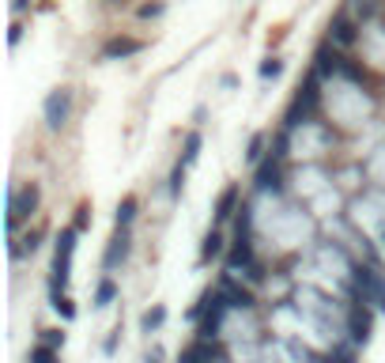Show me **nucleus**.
<instances>
[{
    "instance_id": "8",
    "label": "nucleus",
    "mask_w": 385,
    "mask_h": 363,
    "mask_svg": "<svg viewBox=\"0 0 385 363\" xmlns=\"http://www.w3.org/2000/svg\"><path fill=\"white\" fill-rule=\"evenodd\" d=\"M257 190H265V193L279 190V155H272V159L261 163V171H257Z\"/></svg>"
},
{
    "instance_id": "20",
    "label": "nucleus",
    "mask_w": 385,
    "mask_h": 363,
    "mask_svg": "<svg viewBox=\"0 0 385 363\" xmlns=\"http://www.w3.org/2000/svg\"><path fill=\"white\" fill-rule=\"evenodd\" d=\"M196 155H201V133H189L185 136V163H196Z\"/></svg>"
},
{
    "instance_id": "12",
    "label": "nucleus",
    "mask_w": 385,
    "mask_h": 363,
    "mask_svg": "<svg viewBox=\"0 0 385 363\" xmlns=\"http://www.w3.org/2000/svg\"><path fill=\"white\" fill-rule=\"evenodd\" d=\"M344 69V61H340V53L336 50H328V45H321V50H317V72H340Z\"/></svg>"
},
{
    "instance_id": "11",
    "label": "nucleus",
    "mask_w": 385,
    "mask_h": 363,
    "mask_svg": "<svg viewBox=\"0 0 385 363\" xmlns=\"http://www.w3.org/2000/svg\"><path fill=\"white\" fill-rule=\"evenodd\" d=\"M219 292L227 295V303H231V306H253V295L246 292V287H238V284H234L231 276L219 284Z\"/></svg>"
},
{
    "instance_id": "27",
    "label": "nucleus",
    "mask_w": 385,
    "mask_h": 363,
    "mask_svg": "<svg viewBox=\"0 0 385 363\" xmlns=\"http://www.w3.org/2000/svg\"><path fill=\"white\" fill-rule=\"evenodd\" d=\"M20 38H23V27H20V23H15V27H12V34H8V42H12V45H15V42H20Z\"/></svg>"
},
{
    "instance_id": "9",
    "label": "nucleus",
    "mask_w": 385,
    "mask_h": 363,
    "mask_svg": "<svg viewBox=\"0 0 385 363\" xmlns=\"http://www.w3.org/2000/svg\"><path fill=\"white\" fill-rule=\"evenodd\" d=\"M212 360H215V344L201 337V341H193L189 348L182 352V360H177V363H212Z\"/></svg>"
},
{
    "instance_id": "5",
    "label": "nucleus",
    "mask_w": 385,
    "mask_h": 363,
    "mask_svg": "<svg viewBox=\"0 0 385 363\" xmlns=\"http://www.w3.org/2000/svg\"><path fill=\"white\" fill-rule=\"evenodd\" d=\"M314 106H317V76H310V80H306V87H298L295 102H291V110H287V125H298V121H303Z\"/></svg>"
},
{
    "instance_id": "2",
    "label": "nucleus",
    "mask_w": 385,
    "mask_h": 363,
    "mask_svg": "<svg viewBox=\"0 0 385 363\" xmlns=\"http://www.w3.org/2000/svg\"><path fill=\"white\" fill-rule=\"evenodd\" d=\"M38 208V190L34 185H23V190H12V197H8V227H20V223L31 216V212Z\"/></svg>"
},
{
    "instance_id": "26",
    "label": "nucleus",
    "mask_w": 385,
    "mask_h": 363,
    "mask_svg": "<svg viewBox=\"0 0 385 363\" xmlns=\"http://www.w3.org/2000/svg\"><path fill=\"white\" fill-rule=\"evenodd\" d=\"M163 12V4H144L140 8V20H152V15H159Z\"/></svg>"
},
{
    "instance_id": "23",
    "label": "nucleus",
    "mask_w": 385,
    "mask_h": 363,
    "mask_svg": "<svg viewBox=\"0 0 385 363\" xmlns=\"http://www.w3.org/2000/svg\"><path fill=\"white\" fill-rule=\"evenodd\" d=\"M261 148H265V136L257 133V136L249 141V152H246V155H249V163H257V159H261Z\"/></svg>"
},
{
    "instance_id": "16",
    "label": "nucleus",
    "mask_w": 385,
    "mask_h": 363,
    "mask_svg": "<svg viewBox=\"0 0 385 363\" xmlns=\"http://www.w3.org/2000/svg\"><path fill=\"white\" fill-rule=\"evenodd\" d=\"M163 322H166V306H152V311H144V318H140V325H144V333H155Z\"/></svg>"
},
{
    "instance_id": "21",
    "label": "nucleus",
    "mask_w": 385,
    "mask_h": 363,
    "mask_svg": "<svg viewBox=\"0 0 385 363\" xmlns=\"http://www.w3.org/2000/svg\"><path fill=\"white\" fill-rule=\"evenodd\" d=\"M42 344H50V348H61V344H64V333H61V329H42Z\"/></svg>"
},
{
    "instance_id": "13",
    "label": "nucleus",
    "mask_w": 385,
    "mask_h": 363,
    "mask_svg": "<svg viewBox=\"0 0 385 363\" xmlns=\"http://www.w3.org/2000/svg\"><path fill=\"white\" fill-rule=\"evenodd\" d=\"M328 42H336V45H351V42H355V27L347 23V20H336L333 27H328Z\"/></svg>"
},
{
    "instance_id": "18",
    "label": "nucleus",
    "mask_w": 385,
    "mask_h": 363,
    "mask_svg": "<svg viewBox=\"0 0 385 363\" xmlns=\"http://www.w3.org/2000/svg\"><path fill=\"white\" fill-rule=\"evenodd\" d=\"M31 363H61V356L50 344H38V348H31Z\"/></svg>"
},
{
    "instance_id": "19",
    "label": "nucleus",
    "mask_w": 385,
    "mask_h": 363,
    "mask_svg": "<svg viewBox=\"0 0 385 363\" xmlns=\"http://www.w3.org/2000/svg\"><path fill=\"white\" fill-rule=\"evenodd\" d=\"M53 311H57L64 322L76 318V306H72V299H64V295H57V292H53Z\"/></svg>"
},
{
    "instance_id": "6",
    "label": "nucleus",
    "mask_w": 385,
    "mask_h": 363,
    "mask_svg": "<svg viewBox=\"0 0 385 363\" xmlns=\"http://www.w3.org/2000/svg\"><path fill=\"white\" fill-rule=\"evenodd\" d=\"M129 246H133V239H129V231L125 227H117V235L110 239V246H106V254H102V265L106 269H117L121 262L129 257Z\"/></svg>"
},
{
    "instance_id": "14",
    "label": "nucleus",
    "mask_w": 385,
    "mask_h": 363,
    "mask_svg": "<svg viewBox=\"0 0 385 363\" xmlns=\"http://www.w3.org/2000/svg\"><path fill=\"white\" fill-rule=\"evenodd\" d=\"M223 254V235L219 231H208L204 235V246H201V262H212V257Z\"/></svg>"
},
{
    "instance_id": "15",
    "label": "nucleus",
    "mask_w": 385,
    "mask_h": 363,
    "mask_svg": "<svg viewBox=\"0 0 385 363\" xmlns=\"http://www.w3.org/2000/svg\"><path fill=\"white\" fill-rule=\"evenodd\" d=\"M114 299H117V284L106 276V280L99 284V292H95V306H99V311H106V306L114 303Z\"/></svg>"
},
{
    "instance_id": "4",
    "label": "nucleus",
    "mask_w": 385,
    "mask_h": 363,
    "mask_svg": "<svg viewBox=\"0 0 385 363\" xmlns=\"http://www.w3.org/2000/svg\"><path fill=\"white\" fill-rule=\"evenodd\" d=\"M68 110H72V91L68 87H57L50 99H45V125L61 129L64 121H68Z\"/></svg>"
},
{
    "instance_id": "17",
    "label": "nucleus",
    "mask_w": 385,
    "mask_h": 363,
    "mask_svg": "<svg viewBox=\"0 0 385 363\" xmlns=\"http://www.w3.org/2000/svg\"><path fill=\"white\" fill-rule=\"evenodd\" d=\"M133 216H136V197H125V201L117 204V227H129Z\"/></svg>"
},
{
    "instance_id": "28",
    "label": "nucleus",
    "mask_w": 385,
    "mask_h": 363,
    "mask_svg": "<svg viewBox=\"0 0 385 363\" xmlns=\"http://www.w3.org/2000/svg\"><path fill=\"white\" fill-rule=\"evenodd\" d=\"M27 4H31V0H15V4H12V8H15V12H23V8H27Z\"/></svg>"
},
{
    "instance_id": "25",
    "label": "nucleus",
    "mask_w": 385,
    "mask_h": 363,
    "mask_svg": "<svg viewBox=\"0 0 385 363\" xmlns=\"http://www.w3.org/2000/svg\"><path fill=\"white\" fill-rule=\"evenodd\" d=\"M170 193L177 197V193H182V163L174 166V178H170Z\"/></svg>"
},
{
    "instance_id": "1",
    "label": "nucleus",
    "mask_w": 385,
    "mask_h": 363,
    "mask_svg": "<svg viewBox=\"0 0 385 363\" xmlns=\"http://www.w3.org/2000/svg\"><path fill=\"white\" fill-rule=\"evenodd\" d=\"M76 227H68L64 235L57 239V254H53V292L68 284V273H72V254H76Z\"/></svg>"
},
{
    "instance_id": "22",
    "label": "nucleus",
    "mask_w": 385,
    "mask_h": 363,
    "mask_svg": "<svg viewBox=\"0 0 385 363\" xmlns=\"http://www.w3.org/2000/svg\"><path fill=\"white\" fill-rule=\"evenodd\" d=\"M279 72H284V61H276V57H268L265 64H261V76H279Z\"/></svg>"
},
{
    "instance_id": "29",
    "label": "nucleus",
    "mask_w": 385,
    "mask_h": 363,
    "mask_svg": "<svg viewBox=\"0 0 385 363\" xmlns=\"http://www.w3.org/2000/svg\"><path fill=\"white\" fill-rule=\"evenodd\" d=\"M378 303H382V311H385V292H382V295H378Z\"/></svg>"
},
{
    "instance_id": "3",
    "label": "nucleus",
    "mask_w": 385,
    "mask_h": 363,
    "mask_svg": "<svg viewBox=\"0 0 385 363\" xmlns=\"http://www.w3.org/2000/svg\"><path fill=\"white\" fill-rule=\"evenodd\" d=\"M347 329H351V344H366L374 333V314L366 303H355L351 311H347Z\"/></svg>"
},
{
    "instance_id": "7",
    "label": "nucleus",
    "mask_w": 385,
    "mask_h": 363,
    "mask_svg": "<svg viewBox=\"0 0 385 363\" xmlns=\"http://www.w3.org/2000/svg\"><path fill=\"white\" fill-rule=\"evenodd\" d=\"M140 50H144L140 38H110L106 45H102V57L117 61V57H133V53H140Z\"/></svg>"
},
{
    "instance_id": "10",
    "label": "nucleus",
    "mask_w": 385,
    "mask_h": 363,
    "mask_svg": "<svg viewBox=\"0 0 385 363\" xmlns=\"http://www.w3.org/2000/svg\"><path fill=\"white\" fill-rule=\"evenodd\" d=\"M238 197H242V190L238 185H227V190L219 193V201H215V220H231L234 216V204H238Z\"/></svg>"
},
{
    "instance_id": "24",
    "label": "nucleus",
    "mask_w": 385,
    "mask_h": 363,
    "mask_svg": "<svg viewBox=\"0 0 385 363\" xmlns=\"http://www.w3.org/2000/svg\"><path fill=\"white\" fill-rule=\"evenodd\" d=\"M87 223H91V208H80V212H76V223H72V227H76V231H83Z\"/></svg>"
}]
</instances>
